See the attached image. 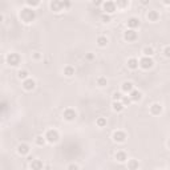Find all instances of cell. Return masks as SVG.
I'll use <instances>...</instances> for the list:
<instances>
[{
	"label": "cell",
	"mask_w": 170,
	"mask_h": 170,
	"mask_svg": "<svg viewBox=\"0 0 170 170\" xmlns=\"http://www.w3.org/2000/svg\"><path fill=\"white\" fill-rule=\"evenodd\" d=\"M20 19L21 21H24L25 24H29L36 19V12L33 11V8H23L20 11Z\"/></svg>",
	"instance_id": "6da1fadb"
},
{
	"label": "cell",
	"mask_w": 170,
	"mask_h": 170,
	"mask_svg": "<svg viewBox=\"0 0 170 170\" xmlns=\"http://www.w3.org/2000/svg\"><path fill=\"white\" fill-rule=\"evenodd\" d=\"M5 61H7V64L11 65V67H18L21 61V57L18 53H8L7 57H5Z\"/></svg>",
	"instance_id": "7a4b0ae2"
},
{
	"label": "cell",
	"mask_w": 170,
	"mask_h": 170,
	"mask_svg": "<svg viewBox=\"0 0 170 170\" xmlns=\"http://www.w3.org/2000/svg\"><path fill=\"white\" fill-rule=\"evenodd\" d=\"M59 138H60V136H59V132L55 129H51L47 132V134H45V140L48 141V142L53 144V142H57Z\"/></svg>",
	"instance_id": "3957f363"
},
{
	"label": "cell",
	"mask_w": 170,
	"mask_h": 170,
	"mask_svg": "<svg viewBox=\"0 0 170 170\" xmlns=\"http://www.w3.org/2000/svg\"><path fill=\"white\" fill-rule=\"evenodd\" d=\"M138 65H140L142 69H150V68L154 65V61L152 60V57H150V56H144V57L140 60Z\"/></svg>",
	"instance_id": "277c9868"
},
{
	"label": "cell",
	"mask_w": 170,
	"mask_h": 170,
	"mask_svg": "<svg viewBox=\"0 0 170 170\" xmlns=\"http://www.w3.org/2000/svg\"><path fill=\"white\" fill-rule=\"evenodd\" d=\"M63 117H64L67 121H73L76 117H77V113L75 112V109H70V108H68V109L64 110Z\"/></svg>",
	"instance_id": "5b68a950"
},
{
	"label": "cell",
	"mask_w": 170,
	"mask_h": 170,
	"mask_svg": "<svg viewBox=\"0 0 170 170\" xmlns=\"http://www.w3.org/2000/svg\"><path fill=\"white\" fill-rule=\"evenodd\" d=\"M124 39L128 41V42H132V41H136L137 40V32L134 29H128L125 33H124Z\"/></svg>",
	"instance_id": "8992f818"
},
{
	"label": "cell",
	"mask_w": 170,
	"mask_h": 170,
	"mask_svg": "<svg viewBox=\"0 0 170 170\" xmlns=\"http://www.w3.org/2000/svg\"><path fill=\"white\" fill-rule=\"evenodd\" d=\"M113 140H114L116 142H125L126 133L122 132V130H117V132L113 133Z\"/></svg>",
	"instance_id": "52a82bcc"
},
{
	"label": "cell",
	"mask_w": 170,
	"mask_h": 170,
	"mask_svg": "<svg viewBox=\"0 0 170 170\" xmlns=\"http://www.w3.org/2000/svg\"><path fill=\"white\" fill-rule=\"evenodd\" d=\"M103 7H104V11H105L106 13H113V12H116V5H114V1H110V0H106V1L103 4Z\"/></svg>",
	"instance_id": "ba28073f"
},
{
	"label": "cell",
	"mask_w": 170,
	"mask_h": 170,
	"mask_svg": "<svg viewBox=\"0 0 170 170\" xmlns=\"http://www.w3.org/2000/svg\"><path fill=\"white\" fill-rule=\"evenodd\" d=\"M51 10L53 12H61L63 11V5H61V0H52L51 1Z\"/></svg>",
	"instance_id": "9c48e42d"
},
{
	"label": "cell",
	"mask_w": 170,
	"mask_h": 170,
	"mask_svg": "<svg viewBox=\"0 0 170 170\" xmlns=\"http://www.w3.org/2000/svg\"><path fill=\"white\" fill-rule=\"evenodd\" d=\"M130 96H129V98L132 101H134V103H138V101H141V98H142V93L140 92V90H130Z\"/></svg>",
	"instance_id": "30bf717a"
},
{
	"label": "cell",
	"mask_w": 170,
	"mask_h": 170,
	"mask_svg": "<svg viewBox=\"0 0 170 170\" xmlns=\"http://www.w3.org/2000/svg\"><path fill=\"white\" fill-rule=\"evenodd\" d=\"M29 150H31V148L28 144H20V145L18 146V153L20 155H27L28 153H29Z\"/></svg>",
	"instance_id": "8fae6325"
},
{
	"label": "cell",
	"mask_w": 170,
	"mask_h": 170,
	"mask_svg": "<svg viewBox=\"0 0 170 170\" xmlns=\"http://www.w3.org/2000/svg\"><path fill=\"white\" fill-rule=\"evenodd\" d=\"M35 81L32 80V78H25L24 81H23V88H24L25 90H32L33 88H35Z\"/></svg>",
	"instance_id": "7c38bea8"
},
{
	"label": "cell",
	"mask_w": 170,
	"mask_h": 170,
	"mask_svg": "<svg viewBox=\"0 0 170 170\" xmlns=\"http://www.w3.org/2000/svg\"><path fill=\"white\" fill-rule=\"evenodd\" d=\"M150 113H152L153 116H160L161 113H162V106H161L160 104H153V105L150 106Z\"/></svg>",
	"instance_id": "4fadbf2b"
},
{
	"label": "cell",
	"mask_w": 170,
	"mask_h": 170,
	"mask_svg": "<svg viewBox=\"0 0 170 170\" xmlns=\"http://www.w3.org/2000/svg\"><path fill=\"white\" fill-rule=\"evenodd\" d=\"M128 27H129L130 29H134V28L140 27V19H137V18H130L129 20H128Z\"/></svg>",
	"instance_id": "5bb4252c"
},
{
	"label": "cell",
	"mask_w": 170,
	"mask_h": 170,
	"mask_svg": "<svg viewBox=\"0 0 170 170\" xmlns=\"http://www.w3.org/2000/svg\"><path fill=\"white\" fill-rule=\"evenodd\" d=\"M128 68H129V69H137L138 68V60L137 59H134V57H132V59H129V60H128Z\"/></svg>",
	"instance_id": "9a60e30c"
},
{
	"label": "cell",
	"mask_w": 170,
	"mask_h": 170,
	"mask_svg": "<svg viewBox=\"0 0 170 170\" xmlns=\"http://www.w3.org/2000/svg\"><path fill=\"white\" fill-rule=\"evenodd\" d=\"M148 19H149V21H157L158 19H160V13H158L157 11H149Z\"/></svg>",
	"instance_id": "2e32d148"
},
{
	"label": "cell",
	"mask_w": 170,
	"mask_h": 170,
	"mask_svg": "<svg viewBox=\"0 0 170 170\" xmlns=\"http://www.w3.org/2000/svg\"><path fill=\"white\" fill-rule=\"evenodd\" d=\"M113 110L114 112H122L124 108H125V105H124L121 101H113Z\"/></svg>",
	"instance_id": "e0dca14e"
},
{
	"label": "cell",
	"mask_w": 170,
	"mask_h": 170,
	"mask_svg": "<svg viewBox=\"0 0 170 170\" xmlns=\"http://www.w3.org/2000/svg\"><path fill=\"white\" fill-rule=\"evenodd\" d=\"M116 160L118 161V162H125L128 160V155L125 152H117L116 153Z\"/></svg>",
	"instance_id": "ac0fdd59"
},
{
	"label": "cell",
	"mask_w": 170,
	"mask_h": 170,
	"mask_svg": "<svg viewBox=\"0 0 170 170\" xmlns=\"http://www.w3.org/2000/svg\"><path fill=\"white\" fill-rule=\"evenodd\" d=\"M31 169L32 170H39V169H42V162L39 160H32L31 162Z\"/></svg>",
	"instance_id": "d6986e66"
},
{
	"label": "cell",
	"mask_w": 170,
	"mask_h": 170,
	"mask_svg": "<svg viewBox=\"0 0 170 170\" xmlns=\"http://www.w3.org/2000/svg\"><path fill=\"white\" fill-rule=\"evenodd\" d=\"M114 5H116V8H121V10H124V8H126L128 5H129V1H128V0H116Z\"/></svg>",
	"instance_id": "ffe728a7"
},
{
	"label": "cell",
	"mask_w": 170,
	"mask_h": 170,
	"mask_svg": "<svg viewBox=\"0 0 170 170\" xmlns=\"http://www.w3.org/2000/svg\"><path fill=\"white\" fill-rule=\"evenodd\" d=\"M64 75L67 76V77H70V76L75 75V68L70 67V65H68V67L64 68Z\"/></svg>",
	"instance_id": "44dd1931"
},
{
	"label": "cell",
	"mask_w": 170,
	"mask_h": 170,
	"mask_svg": "<svg viewBox=\"0 0 170 170\" xmlns=\"http://www.w3.org/2000/svg\"><path fill=\"white\" fill-rule=\"evenodd\" d=\"M122 90L126 93H129L130 90H133V84L130 83V81H125V83L122 84Z\"/></svg>",
	"instance_id": "7402d4cb"
},
{
	"label": "cell",
	"mask_w": 170,
	"mask_h": 170,
	"mask_svg": "<svg viewBox=\"0 0 170 170\" xmlns=\"http://www.w3.org/2000/svg\"><path fill=\"white\" fill-rule=\"evenodd\" d=\"M97 44H98V47H106L108 39L105 36H100V37H97Z\"/></svg>",
	"instance_id": "603a6c76"
},
{
	"label": "cell",
	"mask_w": 170,
	"mask_h": 170,
	"mask_svg": "<svg viewBox=\"0 0 170 170\" xmlns=\"http://www.w3.org/2000/svg\"><path fill=\"white\" fill-rule=\"evenodd\" d=\"M45 137H42V136H36V138H35V142H36V145H39V146H42L45 144Z\"/></svg>",
	"instance_id": "cb8c5ba5"
},
{
	"label": "cell",
	"mask_w": 170,
	"mask_h": 170,
	"mask_svg": "<svg viewBox=\"0 0 170 170\" xmlns=\"http://www.w3.org/2000/svg\"><path fill=\"white\" fill-rule=\"evenodd\" d=\"M138 162L136 160H130L129 161V163H128V169H130V170H134V169H138Z\"/></svg>",
	"instance_id": "d4e9b609"
},
{
	"label": "cell",
	"mask_w": 170,
	"mask_h": 170,
	"mask_svg": "<svg viewBox=\"0 0 170 170\" xmlns=\"http://www.w3.org/2000/svg\"><path fill=\"white\" fill-rule=\"evenodd\" d=\"M142 53H144V56H153L154 55V49H153L152 47H145Z\"/></svg>",
	"instance_id": "484cf974"
},
{
	"label": "cell",
	"mask_w": 170,
	"mask_h": 170,
	"mask_svg": "<svg viewBox=\"0 0 170 170\" xmlns=\"http://www.w3.org/2000/svg\"><path fill=\"white\" fill-rule=\"evenodd\" d=\"M27 5L31 8H35L37 5H40V0H27Z\"/></svg>",
	"instance_id": "4316f807"
},
{
	"label": "cell",
	"mask_w": 170,
	"mask_h": 170,
	"mask_svg": "<svg viewBox=\"0 0 170 170\" xmlns=\"http://www.w3.org/2000/svg\"><path fill=\"white\" fill-rule=\"evenodd\" d=\"M96 124H97V126H100V128H104L106 125V120L104 117H100V118H97V121H96Z\"/></svg>",
	"instance_id": "83f0119b"
},
{
	"label": "cell",
	"mask_w": 170,
	"mask_h": 170,
	"mask_svg": "<svg viewBox=\"0 0 170 170\" xmlns=\"http://www.w3.org/2000/svg\"><path fill=\"white\" fill-rule=\"evenodd\" d=\"M18 76H19V78H21V80H25V78H28V72L27 70H19Z\"/></svg>",
	"instance_id": "f1b7e54d"
},
{
	"label": "cell",
	"mask_w": 170,
	"mask_h": 170,
	"mask_svg": "<svg viewBox=\"0 0 170 170\" xmlns=\"http://www.w3.org/2000/svg\"><path fill=\"white\" fill-rule=\"evenodd\" d=\"M106 83H108V81H106L105 77H98L97 78V85H98V86H105Z\"/></svg>",
	"instance_id": "f546056e"
},
{
	"label": "cell",
	"mask_w": 170,
	"mask_h": 170,
	"mask_svg": "<svg viewBox=\"0 0 170 170\" xmlns=\"http://www.w3.org/2000/svg\"><path fill=\"white\" fill-rule=\"evenodd\" d=\"M61 5H63V10H67L70 7V1L69 0H61Z\"/></svg>",
	"instance_id": "4dcf8cb0"
},
{
	"label": "cell",
	"mask_w": 170,
	"mask_h": 170,
	"mask_svg": "<svg viewBox=\"0 0 170 170\" xmlns=\"http://www.w3.org/2000/svg\"><path fill=\"white\" fill-rule=\"evenodd\" d=\"M121 98H122V96H121V93H118V92L113 93V100H114V101H120Z\"/></svg>",
	"instance_id": "1f68e13d"
},
{
	"label": "cell",
	"mask_w": 170,
	"mask_h": 170,
	"mask_svg": "<svg viewBox=\"0 0 170 170\" xmlns=\"http://www.w3.org/2000/svg\"><path fill=\"white\" fill-rule=\"evenodd\" d=\"M101 20H103L104 23H109L110 20H112V19H110V16H109V15H106V13H105V15L101 16Z\"/></svg>",
	"instance_id": "d6a6232c"
},
{
	"label": "cell",
	"mask_w": 170,
	"mask_h": 170,
	"mask_svg": "<svg viewBox=\"0 0 170 170\" xmlns=\"http://www.w3.org/2000/svg\"><path fill=\"white\" fill-rule=\"evenodd\" d=\"M130 103H132V100H130L129 97H122V104L124 105H129Z\"/></svg>",
	"instance_id": "836d02e7"
},
{
	"label": "cell",
	"mask_w": 170,
	"mask_h": 170,
	"mask_svg": "<svg viewBox=\"0 0 170 170\" xmlns=\"http://www.w3.org/2000/svg\"><path fill=\"white\" fill-rule=\"evenodd\" d=\"M163 55H165V57H170V48L169 47H165V49H163Z\"/></svg>",
	"instance_id": "e575fe53"
},
{
	"label": "cell",
	"mask_w": 170,
	"mask_h": 170,
	"mask_svg": "<svg viewBox=\"0 0 170 170\" xmlns=\"http://www.w3.org/2000/svg\"><path fill=\"white\" fill-rule=\"evenodd\" d=\"M68 169H78V165H76V163H72V165L68 166Z\"/></svg>",
	"instance_id": "d590c367"
},
{
	"label": "cell",
	"mask_w": 170,
	"mask_h": 170,
	"mask_svg": "<svg viewBox=\"0 0 170 170\" xmlns=\"http://www.w3.org/2000/svg\"><path fill=\"white\" fill-rule=\"evenodd\" d=\"M103 3V0H93V4L95 5H100Z\"/></svg>",
	"instance_id": "8d00e7d4"
},
{
	"label": "cell",
	"mask_w": 170,
	"mask_h": 170,
	"mask_svg": "<svg viewBox=\"0 0 170 170\" xmlns=\"http://www.w3.org/2000/svg\"><path fill=\"white\" fill-rule=\"evenodd\" d=\"M40 57H41V55H40V53H37V52H36L35 55H33V59H36V60H39Z\"/></svg>",
	"instance_id": "74e56055"
},
{
	"label": "cell",
	"mask_w": 170,
	"mask_h": 170,
	"mask_svg": "<svg viewBox=\"0 0 170 170\" xmlns=\"http://www.w3.org/2000/svg\"><path fill=\"white\" fill-rule=\"evenodd\" d=\"M141 4H142V5H148L149 4V0H141Z\"/></svg>",
	"instance_id": "f35d334b"
},
{
	"label": "cell",
	"mask_w": 170,
	"mask_h": 170,
	"mask_svg": "<svg viewBox=\"0 0 170 170\" xmlns=\"http://www.w3.org/2000/svg\"><path fill=\"white\" fill-rule=\"evenodd\" d=\"M93 57H95V56H93L92 53H89V55H86V59H88V60H93Z\"/></svg>",
	"instance_id": "ab89813d"
},
{
	"label": "cell",
	"mask_w": 170,
	"mask_h": 170,
	"mask_svg": "<svg viewBox=\"0 0 170 170\" xmlns=\"http://www.w3.org/2000/svg\"><path fill=\"white\" fill-rule=\"evenodd\" d=\"M163 4H166V5H169V4H170V0H163Z\"/></svg>",
	"instance_id": "60d3db41"
},
{
	"label": "cell",
	"mask_w": 170,
	"mask_h": 170,
	"mask_svg": "<svg viewBox=\"0 0 170 170\" xmlns=\"http://www.w3.org/2000/svg\"><path fill=\"white\" fill-rule=\"evenodd\" d=\"M1 21H3V16L0 15V23H1Z\"/></svg>",
	"instance_id": "b9f144b4"
}]
</instances>
